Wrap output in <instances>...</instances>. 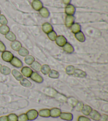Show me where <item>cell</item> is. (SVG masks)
I'll list each match as a JSON object with an SVG mask.
<instances>
[{
  "mask_svg": "<svg viewBox=\"0 0 108 121\" xmlns=\"http://www.w3.org/2000/svg\"><path fill=\"white\" fill-rule=\"evenodd\" d=\"M26 115L27 116L28 120L31 121L36 120L39 116L38 112L34 109H30L26 113Z\"/></svg>",
  "mask_w": 108,
  "mask_h": 121,
  "instance_id": "obj_1",
  "label": "cell"
},
{
  "mask_svg": "<svg viewBox=\"0 0 108 121\" xmlns=\"http://www.w3.org/2000/svg\"><path fill=\"white\" fill-rule=\"evenodd\" d=\"M1 57L4 61L6 62H10L13 58L14 55L11 52L5 51L2 53Z\"/></svg>",
  "mask_w": 108,
  "mask_h": 121,
  "instance_id": "obj_2",
  "label": "cell"
},
{
  "mask_svg": "<svg viewBox=\"0 0 108 121\" xmlns=\"http://www.w3.org/2000/svg\"><path fill=\"white\" fill-rule=\"evenodd\" d=\"M30 78L33 81L38 83H42L43 82V78L37 72H33L30 77Z\"/></svg>",
  "mask_w": 108,
  "mask_h": 121,
  "instance_id": "obj_3",
  "label": "cell"
},
{
  "mask_svg": "<svg viewBox=\"0 0 108 121\" xmlns=\"http://www.w3.org/2000/svg\"><path fill=\"white\" fill-rule=\"evenodd\" d=\"M33 72V71L32 69L28 66H24L21 69L22 74L23 75V76L27 78H30Z\"/></svg>",
  "mask_w": 108,
  "mask_h": 121,
  "instance_id": "obj_4",
  "label": "cell"
},
{
  "mask_svg": "<svg viewBox=\"0 0 108 121\" xmlns=\"http://www.w3.org/2000/svg\"><path fill=\"white\" fill-rule=\"evenodd\" d=\"M10 63L12 66H13L15 68H21L22 67H23V65L22 62L18 57L15 56L13 57V58L11 60V61Z\"/></svg>",
  "mask_w": 108,
  "mask_h": 121,
  "instance_id": "obj_5",
  "label": "cell"
},
{
  "mask_svg": "<svg viewBox=\"0 0 108 121\" xmlns=\"http://www.w3.org/2000/svg\"><path fill=\"white\" fill-rule=\"evenodd\" d=\"M55 43L60 47H63L67 43V40L64 36L60 35L57 36L55 39Z\"/></svg>",
  "mask_w": 108,
  "mask_h": 121,
  "instance_id": "obj_6",
  "label": "cell"
},
{
  "mask_svg": "<svg viewBox=\"0 0 108 121\" xmlns=\"http://www.w3.org/2000/svg\"><path fill=\"white\" fill-rule=\"evenodd\" d=\"M89 116L92 120L95 121H99L101 117V115L100 113H99V112L94 109H92V111Z\"/></svg>",
  "mask_w": 108,
  "mask_h": 121,
  "instance_id": "obj_7",
  "label": "cell"
},
{
  "mask_svg": "<svg viewBox=\"0 0 108 121\" xmlns=\"http://www.w3.org/2000/svg\"><path fill=\"white\" fill-rule=\"evenodd\" d=\"M75 12V8L72 4H69L67 5L65 9V13L68 16H73Z\"/></svg>",
  "mask_w": 108,
  "mask_h": 121,
  "instance_id": "obj_8",
  "label": "cell"
},
{
  "mask_svg": "<svg viewBox=\"0 0 108 121\" xmlns=\"http://www.w3.org/2000/svg\"><path fill=\"white\" fill-rule=\"evenodd\" d=\"M50 110V117L53 118L59 117L60 114L62 113L61 110L57 107L52 108Z\"/></svg>",
  "mask_w": 108,
  "mask_h": 121,
  "instance_id": "obj_9",
  "label": "cell"
},
{
  "mask_svg": "<svg viewBox=\"0 0 108 121\" xmlns=\"http://www.w3.org/2000/svg\"><path fill=\"white\" fill-rule=\"evenodd\" d=\"M60 117L61 119L66 121H71L73 119V115L71 113H66V112H62L60 114Z\"/></svg>",
  "mask_w": 108,
  "mask_h": 121,
  "instance_id": "obj_10",
  "label": "cell"
},
{
  "mask_svg": "<svg viewBox=\"0 0 108 121\" xmlns=\"http://www.w3.org/2000/svg\"><path fill=\"white\" fill-rule=\"evenodd\" d=\"M42 29L43 31L44 32L45 34H49V32H51L53 30V28L50 23L49 22H45L44 23L42 26Z\"/></svg>",
  "mask_w": 108,
  "mask_h": 121,
  "instance_id": "obj_11",
  "label": "cell"
},
{
  "mask_svg": "<svg viewBox=\"0 0 108 121\" xmlns=\"http://www.w3.org/2000/svg\"><path fill=\"white\" fill-rule=\"evenodd\" d=\"M32 6L35 11H39L43 8V4L40 0H34L32 3Z\"/></svg>",
  "mask_w": 108,
  "mask_h": 121,
  "instance_id": "obj_12",
  "label": "cell"
},
{
  "mask_svg": "<svg viewBox=\"0 0 108 121\" xmlns=\"http://www.w3.org/2000/svg\"><path fill=\"white\" fill-rule=\"evenodd\" d=\"M39 116L44 118L50 117V110L47 108L42 109L38 112Z\"/></svg>",
  "mask_w": 108,
  "mask_h": 121,
  "instance_id": "obj_13",
  "label": "cell"
},
{
  "mask_svg": "<svg viewBox=\"0 0 108 121\" xmlns=\"http://www.w3.org/2000/svg\"><path fill=\"white\" fill-rule=\"evenodd\" d=\"M62 47H63V51L66 53L72 54L74 52V47L72 45L69 43H66Z\"/></svg>",
  "mask_w": 108,
  "mask_h": 121,
  "instance_id": "obj_14",
  "label": "cell"
},
{
  "mask_svg": "<svg viewBox=\"0 0 108 121\" xmlns=\"http://www.w3.org/2000/svg\"><path fill=\"white\" fill-rule=\"evenodd\" d=\"M75 18L73 16H67L66 18L65 24L67 28H70L74 22Z\"/></svg>",
  "mask_w": 108,
  "mask_h": 121,
  "instance_id": "obj_15",
  "label": "cell"
},
{
  "mask_svg": "<svg viewBox=\"0 0 108 121\" xmlns=\"http://www.w3.org/2000/svg\"><path fill=\"white\" fill-rule=\"evenodd\" d=\"M73 75H74L75 77L77 78H85L86 77V72L85 71L81 70V69H75L74 72L73 73Z\"/></svg>",
  "mask_w": 108,
  "mask_h": 121,
  "instance_id": "obj_16",
  "label": "cell"
},
{
  "mask_svg": "<svg viewBox=\"0 0 108 121\" xmlns=\"http://www.w3.org/2000/svg\"><path fill=\"white\" fill-rule=\"evenodd\" d=\"M22 47L21 43L18 40H14L11 44V47L14 51L18 52Z\"/></svg>",
  "mask_w": 108,
  "mask_h": 121,
  "instance_id": "obj_17",
  "label": "cell"
},
{
  "mask_svg": "<svg viewBox=\"0 0 108 121\" xmlns=\"http://www.w3.org/2000/svg\"><path fill=\"white\" fill-rule=\"evenodd\" d=\"M92 111V108L88 105H84L81 112L84 115L88 116L89 115L91 112Z\"/></svg>",
  "mask_w": 108,
  "mask_h": 121,
  "instance_id": "obj_18",
  "label": "cell"
},
{
  "mask_svg": "<svg viewBox=\"0 0 108 121\" xmlns=\"http://www.w3.org/2000/svg\"><path fill=\"white\" fill-rule=\"evenodd\" d=\"M11 73L13 76L14 77V78L16 80H18L19 81H20L23 78V75L22 74V73L19 72L18 70H16V69H13V70H12V71H11Z\"/></svg>",
  "mask_w": 108,
  "mask_h": 121,
  "instance_id": "obj_19",
  "label": "cell"
},
{
  "mask_svg": "<svg viewBox=\"0 0 108 121\" xmlns=\"http://www.w3.org/2000/svg\"><path fill=\"white\" fill-rule=\"evenodd\" d=\"M20 83L21 85H22L25 88H31L32 87V83L31 82L29 81L26 78H23L20 81Z\"/></svg>",
  "mask_w": 108,
  "mask_h": 121,
  "instance_id": "obj_20",
  "label": "cell"
},
{
  "mask_svg": "<svg viewBox=\"0 0 108 121\" xmlns=\"http://www.w3.org/2000/svg\"><path fill=\"white\" fill-rule=\"evenodd\" d=\"M70 29H71V31H72L73 34H75L79 31H81V26L79 24V23H74L71 26Z\"/></svg>",
  "mask_w": 108,
  "mask_h": 121,
  "instance_id": "obj_21",
  "label": "cell"
},
{
  "mask_svg": "<svg viewBox=\"0 0 108 121\" xmlns=\"http://www.w3.org/2000/svg\"><path fill=\"white\" fill-rule=\"evenodd\" d=\"M75 37L79 41V42L81 43H83L85 42V37L83 32L82 31H79L77 33L74 34Z\"/></svg>",
  "mask_w": 108,
  "mask_h": 121,
  "instance_id": "obj_22",
  "label": "cell"
},
{
  "mask_svg": "<svg viewBox=\"0 0 108 121\" xmlns=\"http://www.w3.org/2000/svg\"><path fill=\"white\" fill-rule=\"evenodd\" d=\"M78 100L76 98L73 97H70L67 98L66 102L69 104V105L72 108H74L75 106L77 105V103H78Z\"/></svg>",
  "mask_w": 108,
  "mask_h": 121,
  "instance_id": "obj_23",
  "label": "cell"
},
{
  "mask_svg": "<svg viewBox=\"0 0 108 121\" xmlns=\"http://www.w3.org/2000/svg\"><path fill=\"white\" fill-rule=\"evenodd\" d=\"M39 13L43 18H47L50 16V12L47 8L43 7L39 11Z\"/></svg>",
  "mask_w": 108,
  "mask_h": 121,
  "instance_id": "obj_24",
  "label": "cell"
},
{
  "mask_svg": "<svg viewBox=\"0 0 108 121\" xmlns=\"http://www.w3.org/2000/svg\"><path fill=\"white\" fill-rule=\"evenodd\" d=\"M42 65H41L39 62L38 61H34L33 63L31 65V68L34 70L35 72H40L41 71V69Z\"/></svg>",
  "mask_w": 108,
  "mask_h": 121,
  "instance_id": "obj_25",
  "label": "cell"
},
{
  "mask_svg": "<svg viewBox=\"0 0 108 121\" xmlns=\"http://www.w3.org/2000/svg\"><path fill=\"white\" fill-rule=\"evenodd\" d=\"M5 37L6 39H7L8 40L11 42H13L14 40H16V37L15 36V35L13 32L10 31L9 32H8L6 35H5Z\"/></svg>",
  "mask_w": 108,
  "mask_h": 121,
  "instance_id": "obj_26",
  "label": "cell"
},
{
  "mask_svg": "<svg viewBox=\"0 0 108 121\" xmlns=\"http://www.w3.org/2000/svg\"><path fill=\"white\" fill-rule=\"evenodd\" d=\"M49 77L52 79H58L60 77V73L59 72L55 70H51L50 71L49 74Z\"/></svg>",
  "mask_w": 108,
  "mask_h": 121,
  "instance_id": "obj_27",
  "label": "cell"
},
{
  "mask_svg": "<svg viewBox=\"0 0 108 121\" xmlns=\"http://www.w3.org/2000/svg\"><path fill=\"white\" fill-rule=\"evenodd\" d=\"M51 70V68L49 65L44 64L42 65L41 69V72L44 75H47Z\"/></svg>",
  "mask_w": 108,
  "mask_h": 121,
  "instance_id": "obj_28",
  "label": "cell"
},
{
  "mask_svg": "<svg viewBox=\"0 0 108 121\" xmlns=\"http://www.w3.org/2000/svg\"><path fill=\"white\" fill-rule=\"evenodd\" d=\"M34 61H35V58L32 55H28L24 58V62L29 65H31Z\"/></svg>",
  "mask_w": 108,
  "mask_h": 121,
  "instance_id": "obj_29",
  "label": "cell"
},
{
  "mask_svg": "<svg viewBox=\"0 0 108 121\" xmlns=\"http://www.w3.org/2000/svg\"><path fill=\"white\" fill-rule=\"evenodd\" d=\"M0 72H1L2 74L4 75H8L11 73V70L10 68H8V66L3 65L2 66L1 70H0Z\"/></svg>",
  "mask_w": 108,
  "mask_h": 121,
  "instance_id": "obj_30",
  "label": "cell"
},
{
  "mask_svg": "<svg viewBox=\"0 0 108 121\" xmlns=\"http://www.w3.org/2000/svg\"><path fill=\"white\" fill-rule=\"evenodd\" d=\"M44 92L46 95H49V96H51L53 97H54L58 93L57 91L55 90L54 89H52V88H47V89H45Z\"/></svg>",
  "mask_w": 108,
  "mask_h": 121,
  "instance_id": "obj_31",
  "label": "cell"
},
{
  "mask_svg": "<svg viewBox=\"0 0 108 121\" xmlns=\"http://www.w3.org/2000/svg\"><path fill=\"white\" fill-rule=\"evenodd\" d=\"M18 54L21 56L25 57L27 55H29V52L27 49L24 47H22L18 51Z\"/></svg>",
  "mask_w": 108,
  "mask_h": 121,
  "instance_id": "obj_32",
  "label": "cell"
},
{
  "mask_svg": "<svg viewBox=\"0 0 108 121\" xmlns=\"http://www.w3.org/2000/svg\"><path fill=\"white\" fill-rule=\"evenodd\" d=\"M54 98L55 99H57V100L61 101V102H64V103L66 102L67 98H68L66 96H65L64 95H62L61 94H60L59 92L57 93V95H56L54 97Z\"/></svg>",
  "mask_w": 108,
  "mask_h": 121,
  "instance_id": "obj_33",
  "label": "cell"
},
{
  "mask_svg": "<svg viewBox=\"0 0 108 121\" xmlns=\"http://www.w3.org/2000/svg\"><path fill=\"white\" fill-rule=\"evenodd\" d=\"M10 31V28L7 25H1L0 26V33L2 35H6Z\"/></svg>",
  "mask_w": 108,
  "mask_h": 121,
  "instance_id": "obj_34",
  "label": "cell"
},
{
  "mask_svg": "<svg viewBox=\"0 0 108 121\" xmlns=\"http://www.w3.org/2000/svg\"><path fill=\"white\" fill-rule=\"evenodd\" d=\"M75 68L73 65H69L66 69V72L67 74L69 75H73V73L74 72Z\"/></svg>",
  "mask_w": 108,
  "mask_h": 121,
  "instance_id": "obj_35",
  "label": "cell"
},
{
  "mask_svg": "<svg viewBox=\"0 0 108 121\" xmlns=\"http://www.w3.org/2000/svg\"><path fill=\"white\" fill-rule=\"evenodd\" d=\"M47 36L48 38L50 39L51 41H55L56 38L57 37V34L54 31H52L51 32H49V34H47Z\"/></svg>",
  "mask_w": 108,
  "mask_h": 121,
  "instance_id": "obj_36",
  "label": "cell"
},
{
  "mask_svg": "<svg viewBox=\"0 0 108 121\" xmlns=\"http://www.w3.org/2000/svg\"><path fill=\"white\" fill-rule=\"evenodd\" d=\"M18 116L15 114L12 113L8 115V121H18Z\"/></svg>",
  "mask_w": 108,
  "mask_h": 121,
  "instance_id": "obj_37",
  "label": "cell"
},
{
  "mask_svg": "<svg viewBox=\"0 0 108 121\" xmlns=\"http://www.w3.org/2000/svg\"><path fill=\"white\" fill-rule=\"evenodd\" d=\"M8 21L6 17L3 14H0V24L2 25H7Z\"/></svg>",
  "mask_w": 108,
  "mask_h": 121,
  "instance_id": "obj_38",
  "label": "cell"
},
{
  "mask_svg": "<svg viewBox=\"0 0 108 121\" xmlns=\"http://www.w3.org/2000/svg\"><path fill=\"white\" fill-rule=\"evenodd\" d=\"M83 105L84 104L82 102L78 101V103H77V105L75 106L74 109L75 111L77 112H81L82 109V108L83 107Z\"/></svg>",
  "mask_w": 108,
  "mask_h": 121,
  "instance_id": "obj_39",
  "label": "cell"
},
{
  "mask_svg": "<svg viewBox=\"0 0 108 121\" xmlns=\"http://www.w3.org/2000/svg\"><path fill=\"white\" fill-rule=\"evenodd\" d=\"M27 116L26 115V113L21 114V115L18 116V121H28Z\"/></svg>",
  "mask_w": 108,
  "mask_h": 121,
  "instance_id": "obj_40",
  "label": "cell"
},
{
  "mask_svg": "<svg viewBox=\"0 0 108 121\" xmlns=\"http://www.w3.org/2000/svg\"><path fill=\"white\" fill-rule=\"evenodd\" d=\"M77 121H91L90 118L86 116H80L77 118Z\"/></svg>",
  "mask_w": 108,
  "mask_h": 121,
  "instance_id": "obj_41",
  "label": "cell"
},
{
  "mask_svg": "<svg viewBox=\"0 0 108 121\" xmlns=\"http://www.w3.org/2000/svg\"><path fill=\"white\" fill-rule=\"evenodd\" d=\"M6 51V46L4 43L0 41V52L3 53V52Z\"/></svg>",
  "mask_w": 108,
  "mask_h": 121,
  "instance_id": "obj_42",
  "label": "cell"
},
{
  "mask_svg": "<svg viewBox=\"0 0 108 121\" xmlns=\"http://www.w3.org/2000/svg\"><path fill=\"white\" fill-rule=\"evenodd\" d=\"M108 115H101V117L100 120L99 121H108Z\"/></svg>",
  "mask_w": 108,
  "mask_h": 121,
  "instance_id": "obj_43",
  "label": "cell"
},
{
  "mask_svg": "<svg viewBox=\"0 0 108 121\" xmlns=\"http://www.w3.org/2000/svg\"><path fill=\"white\" fill-rule=\"evenodd\" d=\"M0 121H8V116H2L0 117Z\"/></svg>",
  "mask_w": 108,
  "mask_h": 121,
  "instance_id": "obj_44",
  "label": "cell"
},
{
  "mask_svg": "<svg viewBox=\"0 0 108 121\" xmlns=\"http://www.w3.org/2000/svg\"><path fill=\"white\" fill-rule=\"evenodd\" d=\"M62 1H63L64 4H66V5H68L70 3L71 0H62Z\"/></svg>",
  "mask_w": 108,
  "mask_h": 121,
  "instance_id": "obj_45",
  "label": "cell"
},
{
  "mask_svg": "<svg viewBox=\"0 0 108 121\" xmlns=\"http://www.w3.org/2000/svg\"><path fill=\"white\" fill-rule=\"evenodd\" d=\"M2 66V65L1 63H0V70H1Z\"/></svg>",
  "mask_w": 108,
  "mask_h": 121,
  "instance_id": "obj_46",
  "label": "cell"
},
{
  "mask_svg": "<svg viewBox=\"0 0 108 121\" xmlns=\"http://www.w3.org/2000/svg\"><path fill=\"white\" fill-rule=\"evenodd\" d=\"M0 14H1V10H0Z\"/></svg>",
  "mask_w": 108,
  "mask_h": 121,
  "instance_id": "obj_47",
  "label": "cell"
}]
</instances>
